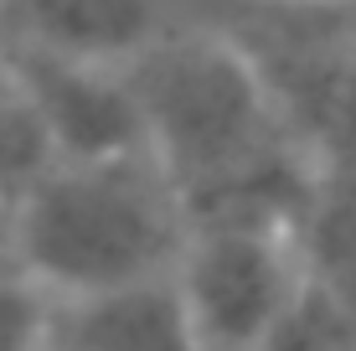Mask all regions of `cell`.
<instances>
[{
  "instance_id": "2",
  "label": "cell",
  "mask_w": 356,
  "mask_h": 351,
  "mask_svg": "<svg viewBox=\"0 0 356 351\" xmlns=\"http://www.w3.org/2000/svg\"><path fill=\"white\" fill-rule=\"evenodd\" d=\"M186 217L150 150L57 161L16 202V263L47 295H104L170 274Z\"/></svg>"
},
{
  "instance_id": "1",
  "label": "cell",
  "mask_w": 356,
  "mask_h": 351,
  "mask_svg": "<svg viewBox=\"0 0 356 351\" xmlns=\"http://www.w3.org/2000/svg\"><path fill=\"white\" fill-rule=\"evenodd\" d=\"M124 78L186 227L253 222L300 238L321 171L227 36L176 26L129 57Z\"/></svg>"
},
{
  "instance_id": "5",
  "label": "cell",
  "mask_w": 356,
  "mask_h": 351,
  "mask_svg": "<svg viewBox=\"0 0 356 351\" xmlns=\"http://www.w3.org/2000/svg\"><path fill=\"white\" fill-rule=\"evenodd\" d=\"M264 78L274 108L310 150L321 181L356 186V47L232 42Z\"/></svg>"
},
{
  "instance_id": "9",
  "label": "cell",
  "mask_w": 356,
  "mask_h": 351,
  "mask_svg": "<svg viewBox=\"0 0 356 351\" xmlns=\"http://www.w3.org/2000/svg\"><path fill=\"white\" fill-rule=\"evenodd\" d=\"M300 263L356 331V186L321 181L300 227Z\"/></svg>"
},
{
  "instance_id": "8",
  "label": "cell",
  "mask_w": 356,
  "mask_h": 351,
  "mask_svg": "<svg viewBox=\"0 0 356 351\" xmlns=\"http://www.w3.org/2000/svg\"><path fill=\"white\" fill-rule=\"evenodd\" d=\"M176 26L227 42L356 47V0H165Z\"/></svg>"
},
{
  "instance_id": "7",
  "label": "cell",
  "mask_w": 356,
  "mask_h": 351,
  "mask_svg": "<svg viewBox=\"0 0 356 351\" xmlns=\"http://www.w3.org/2000/svg\"><path fill=\"white\" fill-rule=\"evenodd\" d=\"M52 351H202V346L191 336L176 269H170L124 289L57 300Z\"/></svg>"
},
{
  "instance_id": "12",
  "label": "cell",
  "mask_w": 356,
  "mask_h": 351,
  "mask_svg": "<svg viewBox=\"0 0 356 351\" xmlns=\"http://www.w3.org/2000/svg\"><path fill=\"white\" fill-rule=\"evenodd\" d=\"M52 305L36 279L0 274V351H52Z\"/></svg>"
},
{
  "instance_id": "3",
  "label": "cell",
  "mask_w": 356,
  "mask_h": 351,
  "mask_svg": "<svg viewBox=\"0 0 356 351\" xmlns=\"http://www.w3.org/2000/svg\"><path fill=\"white\" fill-rule=\"evenodd\" d=\"M300 238L284 227L212 222L186 227L176 289L202 351H259L300 289Z\"/></svg>"
},
{
  "instance_id": "14",
  "label": "cell",
  "mask_w": 356,
  "mask_h": 351,
  "mask_svg": "<svg viewBox=\"0 0 356 351\" xmlns=\"http://www.w3.org/2000/svg\"><path fill=\"white\" fill-rule=\"evenodd\" d=\"M0 83H6V67H0Z\"/></svg>"
},
{
  "instance_id": "6",
  "label": "cell",
  "mask_w": 356,
  "mask_h": 351,
  "mask_svg": "<svg viewBox=\"0 0 356 351\" xmlns=\"http://www.w3.org/2000/svg\"><path fill=\"white\" fill-rule=\"evenodd\" d=\"M176 31L165 0H0V42L124 67Z\"/></svg>"
},
{
  "instance_id": "13",
  "label": "cell",
  "mask_w": 356,
  "mask_h": 351,
  "mask_svg": "<svg viewBox=\"0 0 356 351\" xmlns=\"http://www.w3.org/2000/svg\"><path fill=\"white\" fill-rule=\"evenodd\" d=\"M0 274H21L16 263V202L0 197Z\"/></svg>"
},
{
  "instance_id": "4",
  "label": "cell",
  "mask_w": 356,
  "mask_h": 351,
  "mask_svg": "<svg viewBox=\"0 0 356 351\" xmlns=\"http://www.w3.org/2000/svg\"><path fill=\"white\" fill-rule=\"evenodd\" d=\"M0 67L47 124L57 161H114V155L150 150L145 114L124 67L83 63L21 42H0Z\"/></svg>"
},
{
  "instance_id": "10",
  "label": "cell",
  "mask_w": 356,
  "mask_h": 351,
  "mask_svg": "<svg viewBox=\"0 0 356 351\" xmlns=\"http://www.w3.org/2000/svg\"><path fill=\"white\" fill-rule=\"evenodd\" d=\"M57 165V145L16 83H0V197L21 202Z\"/></svg>"
},
{
  "instance_id": "11",
  "label": "cell",
  "mask_w": 356,
  "mask_h": 351,
  "mask_svg": "<svg viewBox=\"0 0 356 351\" xmlns=\"http://www.w3.org/2000/svg\"><path fill=\"white\" fill-rule=\"evenodd\" d=\"M259 351H356V331L346 325L330 295L310 274H300V289L289 295V305L279 310L274 331L264 336Z\"/></svg>"
}]
</instances>
